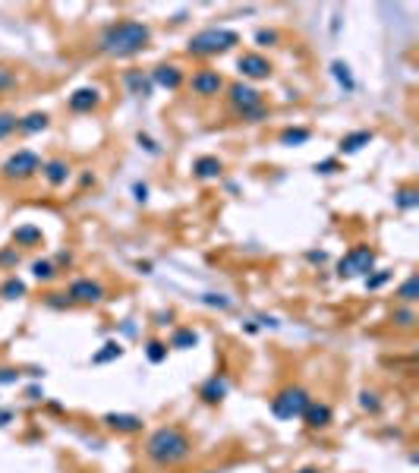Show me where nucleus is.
Returning <instances> with one entry per match:
<instances>
[{
  "mask_svg": "<svg viewBox=\"0 0 419 473\" xmlns=\"http://www.w3.org/2000/svg\"><path fill=\"white\" fill-rule=\"evenodd\" d=\"M148 44H151V28L139 19L110 22V26H104L95 38V51H101V54H108V57H117V60L142 54Z\"/></svg>",
  "mask_w": 419,
  "mask_h": 473,
  "instance_id": "nucleus-1",
  "label": "nucleus"
},
{
  "mask_svg": "<svg viewBox=\"0 0 419 473\" xmlns=\"http://www.w3.org/2000/svg\"><path fill=\"white\" fill-rule=\"evenodd\" d=\"M193 454V439L180 426H161L145 442V458L155 467H177Z\"/></svg>",
  "mask_w": 419,
  "mask_h": 473,
  "instance_id": "nucleus-2",
  "label": "nucleus"
},
{
  "mask_svg": "<svg viewBox=\"0 0 419 473\" xmlns=\"http://www.w3.org/2000/svg\"><path fill=\"white\" fill-rule=\"evenodd\" d=\"M240 44V32L234 28H202L196 32L189 42H186V54L189 57H218V54H227V51H234Z\"/></svg>",
  "mask_w": 419,
  "mask_h": 473,
  "instance_id": "nucleus-3",
  "label": "nucleus"
},
{
  "mask_svg": "<svg viewBox=\"0 0 419 473\" xmlns=\"http://www.w3.org/2000/svg\"><path fill=\"white\" fill-rule=\"evenodd\" d=\"M42 155L38 151H32V149H19V151H13V155L0 165V174H3V180H16V183H26V180H32V177H38L42 174Z\"/></svg>",
  "mask_w": 419,
  "mask_h": 473,
  "instance_id": "nucleus-4",
  "label": "nucleus"
},
{
  "mask_svg": "<svg viewBox=\"0 0 419 473\" xmlns=\"http://www.w3.org/2000/svg\"><path fill=\"white\" fill-rule=\"evenodd\" d=\"M309 391L302 388V385H287V388H281L271 398V413H275L277 420H300L302 417V410L309 407Z\"/></svg>",
  "mask_w": 419,
  "mask_h": 473,
  "instance_id": "nucleus-5",
  "label": "nucleus"
},
{
  "mask_svg": "<svg viewBox=\"0 0 419 473\" xmlns=\"http://www.w3.org/2000/svg\"><path fill=\"white\" fill-rule=\"evenodd\" d=\"M375 272V249L372 247H353L344 253V259L337 262V278H366Z\"/></svg>",
  "mask_w": 419,
  "mask_h": 473,
  "instance_id": "nucleus-6",
  "label": "nucleus"
},
{
  "mask_svg": "<svg viewBox=\"0 0 419 473\" xmlns=\"http://www.w3.org/2000/svg\"><path fill=\"white\" fill-rule=\"evenodd\" d=\"M67 300L73 303V306H98V303L108 300V290H104V284L92 281V278H73V281L67 284Z\"/></svg>",
  "mask_w": 419,
  "mask_h": 473,
  "instance_id": "nucleus-7",
  "label": "nucleus"
},
{
  "mask_svg": "<svg viewBox=\"0 0 419 473\" xmlns=\"http://www.w3.org/2000/svg\"><path fill=\"white\" fill-rule=\"evenodd\" d=\"M227 108H230V114H240V110H249L255 108V104H265V98H262V92L255 89V85L249 83H230L227 85Z\"/></svg>",
  "mask_w": 419,
  "mask_h": 473,
  "instance_id": "nucleus-8",
  "label": "nucleus"
},
{
  "mask_svg": "<svg viewBox=\"0 0 419 473\" xmlns=\"http://www.w3.org/2000/svg\"><path fill=\"white\" fill-rule=\"evenodd\" d=\"M237 69H240L243 83H262V79H268L271 76V60L259 51H246V54L237 57Z\"/></svg>",
  "mask_w": 419,
  "mask_h": 473,
  "instance_id": "nucleus-9",
  "label": "nucleus"
},
{
  "mask_svg": "<svg viewBox=\"0 0 419 473\" xmlns=\"http://www.w3.org/2000/svg\"><path fill=\"white\" fill-rule=\"evenodd\" d=\"M224 89H227V83L218 69H196V73L189 76V92H193L196 98H218Z\"/></svg>",
  "mask_w": 419,
  "mask_h": 473,
  "instance_id": "nucleus-10",
  "label": "nucleus"
},
{
  "mask_svg": "<svg viewBox=\"0 0 419 473\" xmlns=\"http://www.w3.org/2000/svg\"><path fill=\"white\" fill-rule=\"evenodd\" d=\"M148 76H151V85L167 89V92H177L186 83V73L180 63H158L155 69H148Z\"/></svg>",
  "mask_w": 419,
  "mask_h": 473,
  "instance_id": "nucleus-11",
  "label": "nucleus"
},
{
  "mask_svg": "<svg viewBox=\"0 0 419 473\" xmlns=\"http://www.w3.org/2000/svg\"><path fill=\"white\" fill-rule=\"evenodd\" d=\"M104 101L101 89H95V85H83V89H76L73 95H69L67 108L73 110V114H92V110H98Z\"/></svg>",
  "mask_w": 419,
  "mask_h": 473,
  "instance_id": "nucleus-12",
  "label": "nucleus"
},
{
  "mask_svg": "<svg viewBox=\"0 0 419 473\" xmlns=\"http://www.w3.org/2000/svg\"><path fill=\"white\" fill-rule=\"evenodd\" d=\"M42 177L48 186L60 190V186H67V180L73 177V165H69L67 158H48L42 165Z\"/></svg>",
  "mask_w": 419,
  "mask_h": 473,
  "instance_id": "nucleus-13",
  "label": "nucleus"
},
{
  "mask_svg": "<svg viewBox=\"0 0 419 473\" xmlns=\"http://www.w3.org/2000/svg\"><path fill=\"white\" fill-rule=\"evenodd\" d=\"M300 420L309 426V429H328L331 420H334V410H331V404H325V401H309V407L302 410Z\"/></svg>",
  "mask_w": 419,
  "mask_h": 473,
  "instance_id": "nucleus-14",
  "label": "nucleus"
},
{
  "mask_svg": "<svg viewBox=\"0 0 419 473\" xmlns=\"http://www.w3.org/2000/svg\"><path fill=\"white\" fill-rule=\"evenodd\" d=\"M101 423L108 426V429L114 432H123V435H132V432H142V417H136V413H104Z\"/></svg>",
  "mask_w": 419,
  "mask_h": 473,
  "instance_id": "nucleus-15",
  "label": "nucleus"
},
{
  "mask_svg": "<svg viewBox=\"0 0 419 473\" xmlns=\"http://www.w3.org/2000/svg\"><path fill=\"white\" fill-rule=\"evenodd\" d=\"M199 398L205 401V404H221V401L227 398V376L224 372H218V376H212L208 382H202V388H199Z\"/></svg>",
  "mask_w": 419,
  "mask_h": 473,
  "instance_id": "nucleus-16",
  "label": "nucleus"
},
{
  "mask_svg": "<svg viewBox=\"0 0 419 473\" xmlns=\"http://www.w3.org/2000/svg\"><path fill=\"white\" fill-rule=\"evenodd\" d=\"M224 174V161L214 155H202L193 161V177L196 180H218Z\"/></svg>",
  "mask_w": 419,
  "mask_h": 473,
  "instance_id": "nucleus-17",
  "label": "nucleus"
},
{
  "mask_svg": "<svg viewBox=\"0 0 419 473\" xmlns=\"http://www.w3.org/2000/svg\"><path fill=\"white\" fill-rule=\"evenodd\" d=\"M123 85L130 89V95H139V98H148L151 92H155L151 76L142 73V69H126V73H123Z\"/></svg>",
  "mask_w": 419,
  "mask_h": 473,
  "instance_id": "nucleus-18",
  "label": "nucleus"
},
{
  "mask_svg": "<svg viewBox=\"0 0 419 473\" xmlns=\"http://www.w3.org/2000/svg\"><path fill=\"white\" fill-rule=\"evenodd\" d=\"M42 243H44L42 227H35V224H19V227L13 231V247H16V249L42 247Z\"/></svg>",
  "mask_w": 419,
  "mask_h": 473,
  "instance_id": "nucleus-19",
  "label": "nucleus"
},
{
  "mask_svg": "<svg viewBox=\"0 0 419 473\" xmlns=\"http://www.w3.org/2000/svg\"><path fill=\"white\" fill-rule=\"evenodd\" d=\"M167 347H173V350H193V347H199V331L189 329V325H180V329L171 331Z\"/></svg>",
  "mask_w": 419,
  "mask_h": 473,
  "instance_id": "nucleus-20",
  "label": "nucleus"
},
{
  "mask_svg": "<svg viewBox=\"0 0 419 473\" xmlns=\"http://www.w3.org/2000/svg\"><path fill=\"white\" fill-rule=\"evenodd\" d=\"M48 126H51V117L44 114V110H32V114L19 117V130L16 133H22V136H35V133H44Z\"/></svg>",
  "mask_w": 419,
  "mask_h": 473,
  "instance_id": "nucleus-21",
  "label": "nucleus"
},
{
  "mask_svg": "<svg viewBox=\"0 0 419 473\" xmlns=\"http://www.w3.org/2000/svg\"><path fill=\"white\" fill-rule=\"evenodd\" d=\"M372 139H375V133L372 130H357V133H347L341 142H337V151L341 155H353V151H359L363 145H369Z\"/></svg>",
  "mask_w": 419,
  "mask_h": 473,
  "instance_id": "nucleus-22",
  "label": "nucleus"
},
{
  "mask_svg": "<svg viewBox=\"0 0 419 473\" xmlns=\"http://www.w3.org/2000/svg\"><path fill=\"white\" fill-rule=\"evenodd\" d=\"M312 139V130L309 126H287V130L277 133V142L287 145V149H296V145H306Z\"/></svg>",
  "mask_w": 419,
  "mask_h": 473,
  "instance_id": "nucleus-23",
  "label": "nucleus"
},
{
  "mask_svg": "<svg viewBox=\"0 0 419 473\" xmlns=\"http://www.w3.org/2000/svg\"><path fill=\"white\" fill-rule=\"evenodd\" d=\"M394 300H397V306H413V303L419 300V278L416 274H407V281L394 290Z\"/></svg>",
  "mask_w": 419,
  "mask_h": 473,
  "instance_id": "nucleus-24",
  "label": "nucleus"
},
{
  "mask_svg": "<svg viewBox=\"0 0 419 473\" xmlns=\"http://www.w3.org/2000/svg\"><path fill=\"white\" fill-rule=\"evenodd\" d=\"M394 206H397L400 212H413V208H419V190L413 183L397 186V190H394Z\"/></svg>",
  "mask_w": 419,
  "mask_h": 473,
  "instance_id": "nucleus-25",
  "label": "nucleus"
},
{
  "mask_svg": "<svg viewBox=\"0 0 419 473\" xmlns=\"http://www.w3.org/2000/svg\"><path fill=\"white\" fill-rule=\"evenodd\" d=\"M331 76H334V83L341 85L347 95H350V92H357V79H353L350 67H347L344 60H334V63H331Z\"/></svg>",
  "mask_w": 419,
  "mask_h": 473,
  "instance_id": "nucleus-26",
  "label": "nucleus"
},
{
  "mask_svg": "<svg viewBox=\"0 0 419 473\" xmlns=\"http://www.w3.org/2000/svg\"><path fill=\"white\" fill-rule=\"evenodd\" d=\"M28 268H32V278H35V281H42V284H51V281L57 278V274H60V272H57V265H54L51 259H35Z\"/></svg>",
  "mask_w": 419,
  "mask_h": 473,
  "instance_id": "nucleus-27",
  "label": "nucleus"
},
{
  "mask_svg": "<svg viewBox=\"0 0 419 473\" xmlns=\"http://www.w3.org/2000/svg\"><path fill=\"white\" fill-rule=\"evenodd\" d=\"M28 294V288H26V281H19L16 274H10L7 281L0 284V300H22V297Z\"/></svg>",
  "mask_w": 419,
  "mask_h": 473,
  "instance_id": "nucleus-28",
  "label": "nucleus"
},
{
  "mask_svg": "<svg viewBox=\"0 0 419 473\" xmlns=\"http://www.w3.org/2000/svg\"><path fill=\"white\" fill-rule=\"evenodd\" d=\"M120 357H123V344H120V341H108L95 354V357H92V363L101 366V363H110V360H120Z\"/></svg>",
  "mask_w": 419,
  "mask_h": 473,
  "instance_id": "nucleus-29",
  "label": "nucleus"
},
{
  "mask_svg": "<svg viewBox=\"0 0 419 473\" xmlns=\"http://www.w3.org/2000/svg\"><path fill=\"white\" fill-rule=\"evenodd\" d=\"M240 124H262V120H268L271 117V108L268 104H255V108H249V110H240V114H234Z\"/></svg>",
  "mask_w": 419,
  "mask_h": 473,
  "instance_id": "nucleus-30",
  "label": "nucleus"
},
{
  "mask_svg": "<svg viewBox=\"0 0 419 473\" xmlns=\"http://www.w3.org/2000/svg\"><path fill=\"white\" fill-rule=\"evenodd\" d=\"M167 350H171V347H167V341L151 338V341L145 344V357H148V363L158 366V363H164V360H167Z\"/></svg>",
  "mask_w": 419,
  "mask_h": 473,
  "instance_id": "nucleus-31",
  "label": "nucleus"
},
{
  "mask_svg": "<svg viewBox=\"0 0 419 473\" xmlns=\"http://www.w3.org/2000/svg\"><path fill=\"white\" fill-rule=\"evenodd\" d=\"M16 89H19V76H16V69L0 63V95H10V92H16Z\"/></svg>",
  "mask_w": 419,
  "mask_h": 473,
  "instance_id": "nucleus-32",
  "label": "nucleus"
},
{
  "mask_svg": "<svg viewBox=\"0 0 419 473\" xmlns=\"http://www.w3.org/2000/svg\"><path fill=\"white\" fill-rule=\"evenodd\" d=\"M391 322L397 325V329H413V325H416V313H413V306H397L391 313Z\"/></svg>",
  "mask_w": 419,
  "mask_h": 473,
  "instance_id": "nucleus-33",
  "label": "nucleus"
},
{
  "mask_svg": "<svg viewBox=\"0 0 419 473\" xmlns=\"http://www.w3.org/2000/svg\"><path fill=\"white\" fill-rule=\"evenodd\" d=\"M359 407H363L366 413H372V417H378V413H382V401H378V395L375 391H359Z\"/></svg>",
  "mask_w": 419,
  "mask_h": 473,
  "instance_id": "nucleus-34",
  "label": "nucleus"
},
{
  "mask_svg": "<svg viewBox=\"0 0 419 473\" xmlns=\"http://www.w3.org/2000/svg\"><path fill=\"white\" fill-rule=\"evenodd\" d=\"M16 130H19V117H16L13 110H3V114H0V139H10Z\"/></svg>",
  "mask_w": 419,
  "mask_h": 473,
  "instance_id": "nucleus-35",
  "label": "nucleus"
},
{
  "mask_svg": "<svg viewBox=\"0 0 419 473\" xmlns=\"http://www.w3.org/2000/svg\"><path fill=\"white\" fill-rule=\"evenodd\" d=\"M388 281H391V272H388V268H378V272H369V274H366V290H378V288H385Z\"/></svg>",
  "mask_w": 419,
  "mask_h": 473,
  "instance_id": "nucleus-36",
  "label": "nucleus"
},
{
  "mask_svg": "<svg viewBox=\"0 0 419 473\" xmlns=\"http://www.w3.org/2000/svg\"><path fill=\"white\" fill-rule=\"evenodd\" d=\"M277 42H281V32H275V28H259L255 32V44L259 48H275Z\"/></svg>",
  "mask_w": 419,
  "mask_h": 473,
  "instance_id": "nucleus-37",
  "label": "nucleus"
},
{
  "mask_svg": "<svg viewBox=\"0 0 419 473\" xmlns=\"http://www.w3.org/2000/svg\"><path fill=\"white\" fill-rule=\"evenodd\" d=\"M19 249L16 247H7V249H0V268H16L19 265Z\"/></svg>",
  "mask_w": 419,
  "mask_h": 473,
  "instance_id": "nucleus-38",
  "label": "nucleus"
},
{
  "mask_svg": "<svg viewBox=\"0 0 419 473\" xmlns=\"http://www.w3.org/2000/svg\"><path fill=\"white\" fill-rule=\"evenodd\" d=\"M312 171H316V174H325V177H328V174H337V171H341V161H337V158H325V161H316V167H312Z\"/></svg>",
  "mask_w": 419,
  "mask_h": 473,
  "instance_id": "nucleus-39",
  "label": "nucleus"
},
{
  "mask_svg": "<svg viewBox=\"0 0 419 473\" xmlns=\"http://www.w3.org/2000/svg\"><path fill=\"white\" fill-rule=\"evenodd\" d=\"M136 142H139V149H145V151H148V155H158V142H155V139H151V136H145V133H136Z\"/></svg>",
  "mask_w": 419,
  "mask_h": 473,
  "instance_id": "nucleus-40",
  "label": "nucleus"
},
{
  "mask_svg": "<svg viewBox=\"0 0 419 473\" xmlns=\"http://www.w3.org/2000/svg\"><path fill=\"white\" fill-rule=\"evenodd\" d=\"M44 303H48L51 309H69V306H73V303L67 300V294H48V297H44Z\"/></svg>",
  "mask_w": 419,
  "mask_h": 473,
  "instance_id": "nucleus-41",
  "label": "nucleus"
},
{
  "mask_svg": "<svg viewBox=\"0 0 419 473\" xmlns=\"http://www.w3.org/2000/svg\"><path fill=\"white\" fill-rule=\"evenodd\" d=\"M202 303H205V306H218V309L230 306V300H227V297H221V294H205V297H202Z\"/></svg>",
  "mask_w": 419,
  "mask_h": 473,
  "instance_id": "nucleus-42",
  "label": "nucleus"
},
{
  "mask_svg": "<svg viewBox=\"0 0 419 473\" xmlns=\"http://www.w3.org/2000/svg\"><path fill=\"white\" fill-rule=\"evenodd\" d=\"M0 382H3V385H16V382H19V370L3 366V370H0Z\"/></svg>",
  "mask_w": 419,
  "mask_h": 473,
  "instance_id": "nucleus-43",
  "label": "nucleus"
},
{
  "mask_svg": "<svg viewBox=\"0 0 419 473\" xmlns=\"http://www.w3.org/2000/svg\"><path fill=\"white\" fill-rule=\"evenodd\" d=\"M325 259H328V253H325V249H309V253H306V262H312V265H322Z\"/></svg>",
  "mask_w": 419,
  "mask_h": 473,
  "instance_id": "nucleus-44",
  "label": "nucleus"
},
{
  "mask_svg": "<svg viewBox=\"0 0 419 473\" xmlns=\"http://www.w3.org/2000/svg\"><path fill=\"white\" fill-rule=\"evenodd\" d=\"M54 265H57V272H60V268H69V265H73V256H69V253H57Z\"/></svg>",
  "mask_w": 419,
  "mask_h": 473,
  "instance_id": "nucleus-45",
  "label": "nucleus"
},
{
  "mask_svg": "<svg viewBox=\"0 0 419 473\" xmlns=\"http://www.w3.org/2000/svg\"><path fill=\"white\" fill-rule=\"evenodd\" d=\"M132 196H136L139 202H145V199H148V186H145V183H136V186H132Z\"/></svg>",
  "mask_w": 419,
  "mask_h": 473,
  "instance_id": "nucleus-46",
  "label": "nucleus"
},
{
  "mask_svg": "<svg viewBox=\"0 0 419 473\" xmlns=\"http://www.w3.org/2000/svg\"><path fill=\"white\" fill-rule=\"evenodd\" d=\"M171 319H173L171 309H167V313H158V325H171Z\"/></svg>",
  "mask_w": 419,
  "mask_h": 473,
  "instance_id": "nucleus-47",
  "label": "nucleus"
},
{
  "mask_svg": "<svg viewBox=\"0 0 419 473\" xmlns=\"http://www.w3.org/2000/svg\"><path fill=\"white\" fill-rule=\"evenodd\" d=\"M296 473H318L316 467H302V470H296Z\"/></svg>",
  "mask_w": 419,
  "mask_h": 473,
  "instance_id": "nucleus-48",
  "label": "nucleus"
}]
</instances>
